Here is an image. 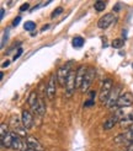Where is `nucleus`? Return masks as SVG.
<instances>
[{"instance_id": "nucleus-7", "label": "nucleus", "mask_w": 133, "mask_h": 151, "mask_svg": "<svg viewBox=\"0 0 133 151\" xmlns=\"http://www.w3.org/2000/svg\"><path fill=\"white\" fill-rule=\"evenodd\" d=\"M133 104V96L131 92H123L117 101L116 108H131Z\"/></svg>"}, {"instance_id": "nucleus-17", "label": "nucleus", "mask_w": 133, "mask_h": 151, "mask_svg": "<svg viewBox=\"0 0 133 151\" xmlns=\"http://www.w3.org/2000/svg\"><path fill=\"white\" fill-rule=\"evenodd\" d=\"M111 46H112L113 48H116V49H120L124 46V41L122 38H116V40H113L112 42H111Z\"/></svg>"}, {"instance_id": "nucleus-28", "label": "nucleus", "mask_w": 133, "mask_h": 151, "mask_svg": "<svg viewBox=\"0 0 133 151\" xmlns=\"http://www.w3.org/2000/svg\"><path fill=\"white\" fill-rule=\"evenodd\" d=\"M4 16H5V9H4V7H1V14H0V19H4Z\"/></svg>"}, {"instance_id": "nucleus-23", "label": "nucleus", "mask_w": 133, "mask_h": 151, "mask_svg": "<svg viewBox=\"0 0 133 151\" xmlns=\"http://www.w3.org/2000/svg\"><path fill=\"white\" fill-rule=\"evenodd\" d=\"M28 7H30V4H28V3L22 4L21 7H20V11H26V10H28Z\"/></svg>"}, {"instance_id": "nucleus-5", "label": "nucleus", "mask_w": 133, "mask_h": 151, "mask_svg": "<svg viewBox=\"0 0 133 151\" xmlns=\"http://www.w3.org/2000/svg\"><path fill=\"white\" fill-rule=\"evenodd\" d=\"M121 91H122V86H121V85L116 86V87L112 90V92H111L108 100H107V102H106V107H107V108H110V109L116 108L117 101H118V99H120V96L122 95Z\"/></svg>"}, {"instance_id": "nucleus-9", "label": "nucleus", "mask_w": 133, "mask_h": 151, "mask_svg": "<svg viewBox=\"0 0 133 151\" xmlns=\"http://www.w3.org/2000/svg\"><path fill=\"white\" fill-rule=\"evenodd\" d=\"M21 124L24 125L26 129H31L33 127V116L32 112H30L28 109H24L21 112Z\"/></svg>"}, {"instance_id": "nucleus-3", "label": "nucleus", "mask_w": 133, "mask_h": 151, "mask_svg": "<svg viewBox=\"0 0 133 151\" xmlns=\"http://www.w3.org/2000/svg\"><path fill=\"white\" fill-rule=\"evenodd\" d=\"M95 74H96V70H95V68L94 66H89L87 68V71L85 74V78H84V81H83V85H81V88H80V91L85 93L89 88H90L91 84H93V80L95 78Z\"/></svg>"}, {"instance_id": "nucleus-29", "label": "nucleus", "mask_w": 133, "mask_h": 151, "mask_svg": "<svg viewBox=\"0 0 133 151\" xmlns=\"http://www.w3.org/2000/svg\"><path fill=\"white\" fill-rule=\"evenodd\" d=\"M127 151H133V141H132L131 144L127 146Z\"/></svg>"}, {"instance_id": "nucleus-33", "label": "nucleus", "mask_w": 133, "mask_h": 151, "mask_svg": "<svg viewBox=\"0 0 133 151\" xmlns=\"http://www.w3.org/2000/svg\"><path fill=\"white\" fill-rule=\"evenodd\" d=\"M126 151H127V150H126Z\"/></svg>"}, {"instance_id": "nucleus-27", "label": "nucleus", "mask_w": 133, "mask_h": 151, "mask_svg": "<svg viewBox=\"0 0 133 151\" xmlns=\"http://www.w3.org/2000/svg\"><path fill=\"white\" fill-rule=\"evenodd\" d=\"M95 96H96V92L95 91H90V93H89V99H95Z\"/></svg>"}, {"instance_id": "nucleus-24", "label": "nucleus", "mask_w": 133, "mask_h": 151, "mask_svg": "<svg viewBox=\"0 0 133 151\" xmlns=\"http://www.w3.org/2000/svg\"><path fill=\"white\" fill-rule=\"evenodd\" d=\"M20 21H21V16H16L12 21V26H17L20 24Z\"/></svg>"}, {"instance_id": "nucleus-32", "label": "nucleus", "mask_w": 133, "mask_h": 151, "mask_svg": "<svg viewBox=\"0 0 133 151\" xmlns=\"http://www.w3.org/2000/svg\"><path fill=\"white\" fill-rule=\"evenodd\" d=\"M26 151H35V150H32V149H27Z\"/></svg>"}, {"instance_id": "nucleus-8", "label": "nucleus", "mask_w": 133, "mask_h": 151, "mask_svg": "<svg viewBox=\"0 0 133 151\" xmlns=\"http://www.w3.org/2000/svg\"><path fill=\"white\" fill-rule=\"evenodd\" d=\"M116 20V16L113 12H108V14H105L103 16L100 17V20L98 21V27L101 28V29H106L110 27V25Z\"/></svg>"}, {"instance_id": "nucleus-30", "label": "nucleus", "mask_w": 133, "mask_h": 151, "mask_svg": "<svg viewBox=\"0 0 133 151\" xmlns=\"http://www.w3.org/2000/svg\"><path fill=\"white\" fill-rule=\"evenodd\" d=\"M9 64H10V62H9V60H6V62H4V63H3V68H6Z\"/></svg>"}, {"instance_id": "nucleus-21", "label": "nucleus", "mask_w": 133, "mask_h": 151, "mask_svg": "<svg viewBox=\"0 0 133 151\" xmlns=\"http://www.w3.org/2000/svg\"><path fill=\"white\" fill-rule=\"evenodd\" d=\"M62 12H63V7H62V6L57 7V9H56L53 12H52V15H51V19H56V17L58 16V15H61Z\"/></svg>"}, {"instance_id": "nucleus-2", "label": "nucleus", "mask_w": 133, "mask_h": 151, "mask_svg": "<svg viewBox=\"0 0 133 151\" xmlns=\"http://www.w3.org/2000/svg\"><path fill=\"white\" fill-rule=\"evenodd\" d=\"M75 80H77V70H70L68 79H66V84H65V93L66 97H72L73 93L75 92Z\"/></svg>"}, {"instance_id": "nucleus-25", "label": "nucleus", "mask_w": 133, "mask_h": 151, "mask_svg": "<svg viewBox=\"0 0 133 151\" xmlns=\"http://www.w3.org/2000/svg\"><path fill=\"white\" fill-rule=\"evenodd\" d=\"M21 53H22V49H21V48H19L17 53H16V54H15V57H14V60H16V59H19V58H20V55H21Z\"/></svg>"}, {"instance_id": "nucleus-26", "label": "nucleus", "mask_w": 133, "mask_h": 151, "mask_svg": "<svg viewBox=\"0 0 133 151\" xmlns=\"http://www.w3.org/2000/svg\"><path fill=\"white\" fill-rule=\"evenodd\" d=\"M120 10H121V4H116V6H113V12L120 11Z\"/></svg>"}, {"instance_id": "nucleus-13", "label": "nucleus", "mask_w": 133, "mask_h": 151, "mask_svg": "<svg viewBox=\"0 0 133 151\" xmlns=\"http://www.w3.org/2000/svg\"><path fill=\"white\" fill-rule=\"evenodd\" d=\"M31 109H32V113H35V114L40 116V117H43L44 114H46V103H44L43 99H40L38 102H37V104L35 106V107H32Z\"/></svg>"}, {"instance_id": "nucleus-6", "label": "nucleus", "mask_w": 133, "mask_h": 151, "mask_svg": "<svg viewBox=\"0 0 133 151\" xmlns=\"http://www.w3.org/2000/svg\"><path fill=\"white\" fill-rule=\"evenodd\" d=\"M57 74H53L51 75L49 78V81L47 84V87H46V93H47V97L48 100H53L56 97V93H57Z\"/></svg>"}, {"instance_id": "nucleus-31", "label": "nucleus", "mask_w": 133, "mask_h": 151, "mask_svg": "<svg viewBox=\"0 0 133 151\" xmlns=\"http://www.w3.org/2000/svg\"><path fill=\"white\" fill-rule=\"evenodd\" d=\"M49 27H51L49 25H44V26H43V28H42V31H46V29H48Z\"/></svg>"}, {"instance_id": "nucleus-10", "label": "nucleus", "mask_w": 133, "mask_h": 151, "mask_svg": "<svg viewBox=\"0 0 133 151\" xmlns=\"http://www.w3.org/2000/svg\"><path fill=\"white\" fill-rule=\"evenodd\" d=\"M86 71H87V68L85 65H80L77 69V80H75V87H77V90L81 88V85H83V81H84Z\"/></svg>"}, {"instance_id": "nucleus-16", "label": "nucleus", "mask_w": 133, "mask_h": 151, "mask_svg": "<svg viewBox=\"0 0 133 151\" xmlns=\"http://www.w3.org/2000/svg\"><path fill=\"white\" fill-rule=\"evenodd\" d=\"M84 38L83 37H80V36H77V37H74L73 41H72V44H73V47H75V48H81L84 46Z\"/></svg>"}, {"instance_id": "nucleus-14", "label": "nucleus", "mask_w": 133, "mask_h": 151, "mask_svg": "<svg viewBox=\"0 0 133 151\" xmlns=\"http://www.w3.org/2000/svg\"><path fill=\"white\" fill-rule=\"evenodd\" d=\"M116 124H118V117H117L116 114H113L112 117H110L108 119H106L105 122H103L102 128H103L105 130H110V129H112V128H113Z\"/></svg>"}, {"instance_id": "nucleus-15", "label": "nucleus", "mask_w": 133, "mask_h": 151, "mask_svg": "<svg viewBox=\"0 0 133 151\" xmlns=\"http://www.w3.org/2000/svg\"><path fill=\"white\" fill-rule=\"evenodd\" d=\"M38 95H37V92L36 91H32L31 93H30V96H28V99H27V104L28 106H31V108L32 107H35V106L37 104V102H38Z\"/></svg>"}, {"instance_id": "nucleus-19", "label": "nucleus", "mask_w": 133, "mask_h": 151, "mask_svg": "<svg viewBox=\"0 0 133 151\" xmlns=\"http://www.w3.org/2000/svg\"><path fill=\"white\" fill-rule=\"evenodd\" d=\"M24 28L26 29V31H30V32H33V29L36 28V24L33 21H26L24 24Z\"/></svg>"}, {"instance_id": "nucleus-1", "label": "nucleus", "mask_w": 133, "mask_h": 151, "mask_svg": "<svg viewBox=\"0 0 133 151\" xmlns=\"http://www.w3.org/2000/svg\"><path fill=\"white\" fill-rule=\"evenodd\" d=\"M112 90H113V81L111 79H106L102 82L100 92H99V101L101 104H106L111 92H112Z\"/></svg>"}, {"instance_id": "nucleus-22", "label": "nucleus", "mask_w": 133, "mask_h": 151, "mask_svg": "<svg viewBox=\"0 0 133 151\" xmlns=\"http://www.w3.org/2000/svg\"><path fill=\"white\" fill-rule=\"evenodd\" d=\"M94 104H95L94 100H93V99H89L87 101L84 102V107H91V106H94Z\"/></svg>"}, {"instance_id": "nucleus-12", "label": "nucleus", "mask_w": 133, "mask_h": 151, "mask_svg": "<svg viewBox=\"0 0 133 151\" xmlns=\"http://www.w3.org/2000/svg\"><path fill=\"white\" fill-rule=\"evenodd\" d=\"M26 141H27L28 149H32V150H35V151H43V150H44V146H43L35 137H28V138L26 139Z\"/></svg>"}, {"instance_id": "nucleus-18", "label": "nucleus", "mask_w": 133, "mask_h": 151, "mask_svg": "<svg viewBox=\"0 0 133 151\" xmlns=\"http://www.w3.org/2000/svg\"><path fill=\"white\" fill-rule=\"evenodd\" d=\"M94 9L98 11V12H101L106 9V3L105 1H96L94 4Z\"/></svg>"}, {"instance_id": "nucleus-4", "label": "nucleus", "mask_w": 133, "mask_h": 151, "mask_svg": "<svg viewBox=\"0 0 133 151\" xmlns=\"http://www.w3.org/2000/svg\"><path fill=\"white\" fill-rule=\"evenodd\" d=\"M70 63L65 64L63 66H61L59 69L57 70V80H58V84L65 87V84H66V79H68V75L70 73Z\"/></svg>"}, {"instance_id": "nucleus-11", "label": "nucleus", "mask_w": 133, "mask_h": 151, "mask_svg": "<svg viewBox=\"0 0 133 151\" xmlns=\"http://www.w3.org/2000/svg\"><path fill=\"white\" fill-rule=\"evenodd\" d=\"M19 137V135L15 133V132H9L6 135H5V138H3L1 140V146L3 147H6V149H9V147H12V142H14V139Z\"/></svg>"}, {"instance_id": "nucleus-20", "label": "nucleus", "mask_w": 133, "mask_h": 151, "mask_svg": "<svg viewBox=\"0 0 133 151\" xmlns=\"http://www.w3.org/2000/svg\"><path fill=\"white\" fill-rule=\"evenodd\" d=\"M9 133V128H7V125L5 123H3L1 125H0V140H1L3 138H5V135Z\"/></svg>"}]
</instances>
